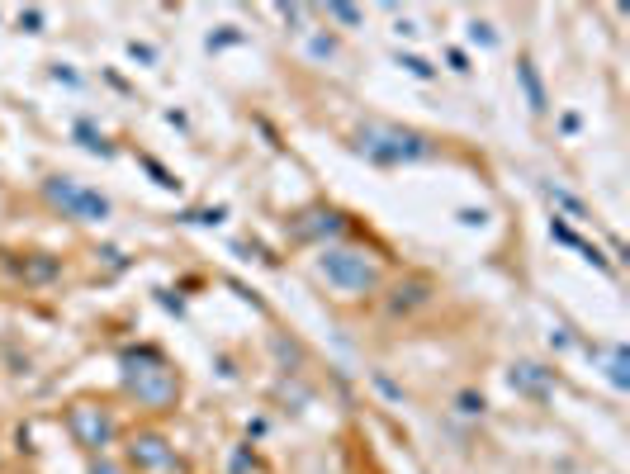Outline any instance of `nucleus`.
I'll list each match as a JSON object with an SVG mask.
<instances>
[{"mask_svg": "<svg viewBox=\"0 0 630 474\" xmlns=\"http://www.w3.org/2000/svg\"><path fill=\"white\" fill-rule=\"evenodd\" d=\"M351 147H356L365 162L375 166H413V162H432L441 143L417 133V128H403V124H389V119H370L351 133Z\"/></svg>", "mask_w": 630, "mask_h": 474, "instance_id": "f257e3e1", "label": "nucleus"}, {"mask_svg": "<svg viewBox=\"0 0 630 474\" xmlns=\"http://www.w3.org/2000/svg\"><path fill=\"white\" fill-rule=\"evenodd\" d=\"M119 365H124V389L143 408H171L180 399V375L157 347H128Z\"/></svg>", "mask_w": 630, "mask_h": 474, "instance_id": "f03ea898", "label": "nucleus"}, {"mask_svg": "<svg viewBox=\"0 0 630 474\" xmlns=\"http://www.w3.org/2000/svg\"><path fill=\"white\" fill-rule=\"evenodd\" d=\"M318 275L342 294H370L379 285V266L365 252H351V247H323Z\"/></svg>", "mask_w": 630, "mask_h": 474, "instance_id": "7ed1b4c3", "label": "nucleus"}, {"mask_svg": "<svg viewBox=\"0 0 630 474\" xmlns=\"http://www.w3.org/2000/svg\"><path fill=\"white\" fill-rule=\"evenodd\" d=\"M43 200L53 204V209H62L67 219H86V223L109 219L105 195L90 190V185H81V181H72V176H48V181H43Z\"/></svg>", "mask_w": 630, "mask_h": 474, "instance_id": "20e7f679", "label": "nucleus"}, {"mask_svg": "<svg viewBox=\"0 0 630 474\" xmlns=\"http://www.w3.org/2000/svg\"><path fill=\"white\" fill-rule=\"evenodd\" d=\"M67 427H72L76 446H86L90 456H105V446L119 432V422L109 418L105 408H95V403H76L72 413H67Z\"/></svg>", "mask_w": 630, "mask_h": 474, "instance_id": "39448f33", "label": "nucleus"}, {"mask_svg": "<svg viewBox=\"0 0 630 474\" xmlns=\"http://www.w3.org/2000/svg\"><path fill=\"white\" fill-rule=\"evenodd\" d=\"M128 465L138 474H180L185 470L176 456V446L166 437H157V432H138V437L128 441Z\"/></svg>", "mask_w": 630, "mask_h": 474, "instance_id": "423d86ee", "label": "nucleus"}, {"mask_svg": "<svg viewBox=\"0 0 630 474\" xmlns=\"http://www.w3.org/2000/svg\"><path fill=\"white\" fill-rule=\"evenodd\" d=\"M507 384H512L522 399H531V403H550V399H555V389H559V375L550 370V365H540V361H517L512 370H507Z\"/></svg>", "mask_w": 630, "mask_h": 474, "instance_id": "0eeeda50", "label": "nucleus"}, {"mask_svg": "<svg viewBox=\"0 0 630 474\" xmlns=\"http://www.w3.org/2000/svg\"><path fill=\"white\" fill-rule=\"evenodd\" d=\"M289 233L299 237V242H323V237L346 233V219L337 214V209H327V204H313V209H304V214H294Z\"/></svg>", "mask_w": 630, "mask_h": 474, "instance_id": "6e6552de", "label": "nucleus"}, {"mask_svg": "<svg viewBox=\"0 0 630 474\" xmlns=\"http://www.w3.org/2000/svg\"><path fill=\"white\" fill-rule=\"evenodd\" d=\"M517 76H522V91H526V105H531V114H545V110H550L545 81H540V72H536V62H531V57H522V62H517Z\"/></svg>", "mask_w": 630, "mask_h": 474, "instance_id": "1a4fd4ad", "label": "nucleus"}, {"mask_svg": "<svg viewBox=\"0 0 630 474\" xmlns=\"http://www.w3.org/2000/svg\"><path fill=\"white\" fill-rule=\"evenodd\" d=\"M550 237H555V242H564V247H574V252H583V256H588V261H593V266H597V271H612V266H607V256H602V252H597V247H588V242H583V237H578L574 233V228H564V223H550Z\"/></svg>", "mask_w": 630, "mask_h": 474, "instance_id": "9d476101", "label": "nucleus"}, {"mask_svg": "<svg viewBox=\"0 0 630 474\" xmlns=\"http://www.w3.org/2000/svg\"><path fill=\"white\" fill-rule=\"evenodd\" d=\"M10 271L19 275V280H34V285H43V280H57V266L53 256H34V261H10Z\"/></svg>", "mask_w": 630, "mask_h": 474, "instance_id": "9b49d317", "label": "nucleus"}, {"mask_svg": "<svg viewBox=\"0 0 630 474\" xmlns=\"http://www.w3.org/2000/svg\"><path fill=\"white\" fill-rule=\"evenodd\" d=\"M394 313H408V309H417V304H427V285H398L394 290Z\"/></svg>", "mask_w": 630, "mask_h": 474, "instance_id": "f8f14e48", "label": "nucleus"}, {"mask_svg": "<svg viewBox=\"0 0 630 474\" xmlns=\"http://www.w3.org/2000/svg\"><path fill=\"white\" fill-rule=\"evenodd\" d=\"M540 190H545V195H550V200H555L559 209H569L574 219H588V204L578 200V195H569V190H559V185H540Z\"/></svg>", "mask_w": 630, "mask_h": 474, "instance_id": "ddd939ff", "label": "nucleus"}, {"mask_svg": "<svg viewBox=\"0 0 630 474\" xmlns=\"http://www.w3.org/2000/svg\"><path fill=\"white\" fill-rule=\"evenodd\" d=\"M607 380H612L616 389H626V384H630V375H626V351H621V347L607 351Z\"/></svg>", "mask_w": 630, "mask_h": 474, "instance_id": "4468645a", "label": "nucleus"}, {"mask_svg": "<svg viewBox=\"0 0 630 474\" xmlns=\"http://www.w3.org/2000/svg\"><path fill=\"white\" fill-rule=\"evenodd\" d=\"M76 138H81V147H90V152H100V157H114V147L105 143V133H95L90 124H76Z\"/></svg>", "mask_w": 630, "mask_h": 474, "instance_id": "2eb2a0df", "label": "nucleus"}, {"mask_svg": "<svg viewBox=\"0 0 630 474\" xmlns=\"http://www.w3.org/2000/svg\"><path fill=\"white\" fill-rule=\"evenodd\" d=\"M398 67H403V72H413L417 81H432V76H436V67H427L422 57H403V53H398Z\"/></svg>", "mask_w": 630, "mask_h": 474, "instance_id": "dca6fc26", "label": "nucleus"}, {"mask_svg": "<svg viewBox=\"0 0 630 474\" xmlns=\"http://www.w3.org/2000/svg\"><path fill=\"white\" fill-rule=\"evenodd\" d=\"M327 15L337 19V24H360V19H365L356 5H327Z\"/></svg>", "mask_w": 630, "mask_h": 474, "instance_id": "f3484780", "label": "nucleus"}, {"mask_svg": "<svg viewBox=\"0 0 630 474\" xmlns=\"http://www.w3.org/2000/svg\"><path fill=\"white\" fill-rule=\"evenodd\" d=\"M460 413H469V418H474V413H484V394H460Z\"/></svg>", "mask_w": 630, "mask_h": 474, "instance_id": "a211bd4d", "label": "nucleus"}, {"mask_svg": "<svg viewBox=\"0 0 630 474\" xmlns=\"http://www.w3.org/2000/svg\"><path fill=\"white\" fill-rule=\"evenodd\" d=\"M90 474H124V470H119V465H114V460L95 456V460H90Z\"/></svg>", "mask_w": 630, "mask_h": 474, "instance_id": "6ab92c4d", "label": "nucleus"}, {"mask_svg": "<svg viewBox=\"0 0 630 474\" xmlns=\"http://www.w3.org/2000/svg\"><path fill=\"white\" fill-rule=\"evenodd\" d=\"M469 34L479 38V43H484V48H493V43H498V34H493V29H488V24H474V29H469Z\"/></svg>", "mask_w": 630, "mask_h": 474, "instance_id": "aec40b11", "label": "nucleus"}, {"mask_svg": "<svg viewBox=\"0 0 630 474\" xmlns=\"http://www.w3.org/2000/svg\"><path fill=\"white\" fill-rule=\"evenodd\" d=\"M190 223H218L223 219V209H204V214H185Z\"/></svg>", "mask_w": 630, "mask_h": 474, "instance_id": "412c9836", "label": "nucleus"}, {"mask_svg": "<svg viewBox=\"0 0 630 474\" xmlns=\"http://www.w3.org/2000/svg\"><path fill=\"white\" fill-rule=\"evenodd\" d=\"M313 53H318V57H332V53H337V43H332V38H313Z\"/></svg>", "mask_w": 630, "mask_h": 474, "instance_id": "4be33fe9", "label": "nucleus"}, {"mask_svg": "<svg viewBox=\"0 0 630 474\" xmlns=\"http://www.w3.org/2000/svg\"><path fill=\"white\" fill-rule=\"evenodd\" d=\"M19 24H29V34H38V24H43V15H38V10H29V15H19Z\"/></svg>", "mask_w": 630, "mask_h": 474, "instance_id": "5701e85b", "label": "nucleus"}]
</instances>
